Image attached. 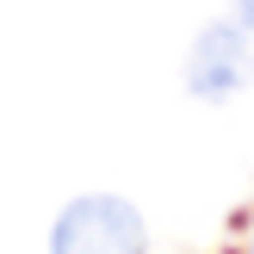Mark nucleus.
Listing matches in <instances>:
<instances>
[{
  "label": "nucleus",
  "instance_id": "nucleus-1",
  "mask_svg": "<svg viewBox=\"0 0 254 254\" xmlns=\"http://www.w3.org/2000/svg\"><path fill=\"white\" fill-rule=\"evenodd\" d=\"M50 254H149V223L118 192H81L50 223Z\"/></svg>",
  "mask_w": 254,
  "mask_h": 254
},
{
  "label": "nucleus",
  "instance_id": "nucleus-3",
  "mask_svg": "<svg viewBox=\"0 0 254 254\" xmlns=\"http://www.w3.org/2000/svg\"><path fill=\"white\" fill-rule=\"evenodd\" d=\"M230 19H242L248 31H254V0H230Z\"/></svg>",
  "mask_w": 254,
  "mask_h": 254
},
{
  "label": "nucleus",
  "instance_id": "nucleus-2",
  "mask_svg": "<svg viewBox=\"0 0 254 254\" xmlns=\"http://www.w3.org/2000/svg\"><path fill=\"white\" fill-rule=\"evenodd\" d=\"M254 81V31L242 19H211L186 50V93L192 99H236Z\"/></svg>",
  "mask_w": 254,
  "mask_h": 254
}]
</instances>
